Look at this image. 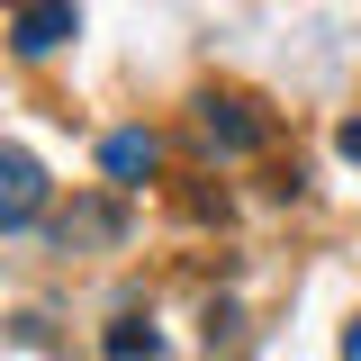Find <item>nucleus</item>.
Masks as SVG:
<instances>
[{"label":"nucleus","instance_id":"2","mask_svg":"<svg viewBox=\"0 0 361 361\" xmlns=\"http://www.w3.org/2000/svg\"><path fill=\"white\" fill-rule=\"evenodd\" d=\"M63 37H82V9H73V0H27V9H18V27H9V45H18L27 63H45Z\"/></svg>","mask_w":361,"mask_h":361},{"label":"nucleus","instance_id":"8","mask_svg":"<svg viewBox=\"0 0 361 361\" xmlns=\"http://www.w3.org/2000/svg\"><path fill=\"white\" fill-rule=\"evenodd\" d=\"M343 361H361V316H353V325H343Z\"/></svg>","mask_w":361,"mask_h":361},{"label":"nucleus","instance_id":"6","mask_svg":"<svg viewBox=\"0 0 361 361\" xmlns=\"http://www.w3.org/2000/svg\"><path fill=\"white\" fill-rule=\"evenodd\" d=\"M99 353H109V361H154V353H163V334H154V325H145V316H109V334H99Z\"/></svg>","mask_w":361,"mask_h":361},{"label":"nucleus","instance_id":"4","mask_svg":"<svg viewBox=\"0 0 361 361\" xmlns=\"http://www.w3.org/2000/svg\"><path fill=\"white\" fill-rule=\"evenodd\" d=\"M199 127H208V145H217V154H253V145H262V118H253L244 99H217V90L199 99Z\"/></svg>","mask_w":361,"mask_h":361},{"label":"nucleus","instance_id":"7","mask_svg":"<svg viewBox=\"0 0 361 361\" xmlns=\"http://www.w3.org/2000/svg\"><path fill=\"white\" fill-rule=\"evenodd\" d=\"M334 145H343V154L361 163V118H343V127H334Z\"/></svg>","mask_w":361,"mask_h":361},{"label":"nucleus","instance_id":"5","mask_svg":"<svg viewBox=\"0 0 361 361\" xmlns=\"http://www.w3.org/2000/svg\"><path fill=\"white\" fill-rule=\"evenodd\" d=\"M99 163H109V180H118V190H135V180H145L154 163H163V145H154L145 127H118L109 145H99Z\"/></svg>","mask_w":361,"mask_h":361},{"label":"nucleus","instance_id":"1","mask_svg":"<svg viewBox=\"0 0 361 361\" xmlns=\"http://www.w3.org/2000/svg\"><path fill=\"white\" fill-rule=\"evenodd\" d=\"M45 163L37 154H18V145H0V235L9 226H27V217H45Z\"/></svg>","mask_w":361,"mask_h":361},{"label":"nucleus","instance_id":"3","mask_svg":"<svg viewBox=\"0 0 361 361\" xmlns=\"http://www.w3.org/2000/svg\"><path fill=\"white\" fill-rule=\"evenodd\" d=\"M127 235V208L118 199H73L63 217H54V244L63 253H99V244H118Z\"/></svg>","mask_w":361,"mask_h":361}]
</instances>
